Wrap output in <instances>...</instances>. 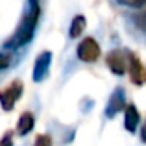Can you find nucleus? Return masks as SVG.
<instances>
[{
    "label": "nucleus",
    "mask_w": 146,
    "mask_h": 146,
    "mask_svg": "<svg viewBox=\"0 0 146 146\" xmlns=\"http://www.w3.org/2000/svg\"><path fill=\"white\" fill-rule=\"evenodd\" d=\"M39 14H41V10H39L38 2H32L30 11L24 16V19H22V22L19 24L17 30L7 41L5 46H7L8 49H19V47H22V46L29 44L33 38V33H35L36 24H38V19H39Z\"/></svg>",
    "instance_id": "nucleus-1"
},
{
    "label": "nucleus",
    "mask_w": 146,
    "mask_h": 146,
    "mask_svg": "<svg viewBox=\"0 0 146 146\" xmlns=\"http://www.w3.org/2000/svg\"><path fill=\"white\" fill-rule=\"evenodd\" d=\"M24 91V83L21 80H13L8 86H5L3 90H0V105L5 111H11L16 105V102L19 101V98L22 96Z\"/></svg>",
    "instance_id": "nucleus-2"
},
{
    "label": "nucleus",
    "mask_w": 146,
    "mask_h": 146,
    "mask_svg": "<svg viewBox=\"0 0 146 146\" xmlns=\"http://www.w3.org/2000/svg\"><path fill=\"white\" fill-rule=\"evenodd\" d=\"M77 57L85 63H94L101 57V47L94 38H85L77 46Z\"/></svg>",
    "instance_id": "nucleus-3"
},
{
    "label": "nucleus",
    "mask_w": 146,
    "mask_h": 146,
    "mask_svg": "<svg viewBox=\"0 0 146 146\" xmlns=\"http://www.w3.org/2000/svg\"><path fill=\"white\" fill-rule=\"evenodd\" d=\"M126 108V94H124L123 88H116L111 93L110 99L107 102V107H105V116L107 118H115L121 110Z\"/></svg>",
    "instance_id": "nucleus-4"
},
{
    "label": "nucleus",
    "mask_w": 146,
    "mask_h": 146,
    "mask_svg": "<svg viewBox=\"0 0 146 146\" xmlns=\"http://www.w3.org/2000/svg\"><path fill=\"white\" fill-rule=\"evenodd\" d=\"M50 61H52V54L49 50L39 54V57L35 60L33 72H32V77L35 82H42L46 79V76L49 72V68H50Z\"/></svg>",
    "instance_id": "nucleus-5"
},
{
    "label": "nucleus",
    "mask_w": 146,
    "mask_h": 146,
    "mask_svg": "<svg viewBox=\"0 0 146 146\" xmlns=\"http://www.w3.org/2000/svg\"><path fill=\"white\" fill-rule=\"evenodd\" d=\"M127 69H129V74H130V80H132L135 85H143V83L146 82V68L143 66V63L138 60V57L129 55Z\"/></svg>",
    "instance_id": "nucleus-6"
},
{
    "label": "nucleus",
    "mask_w": 146,
    "mask_h": 146,
    "mask_svg": "<svg viewBox=\"0 0 146 146\" xmlns=\"http://www.w3.org/2000/svg\"><path fill=\"white\" fill-rule=\"evenodd\" d=\"M107 66L110 68V71L116 76H123L127 69V60L123 55V52L115 49L107 55Z\"/></svg>",
    "instance_id": "nucleus-7"
},
{
    "label": "nucleus",
    "mask_w": 146,
    "mask_h": 146,
    "mask_svg": "<svg viewBox=\"0 0 146 146\" xmlns=\"http://www.w3.org/2000/svg\"><path fill=\"white\" fill-rule=\"evenodd\" d=\"M140 124V113L133 104H127L124 108V127L127 132L133 133Z\"/></svg>",
    "instance_id": "nucleus-8"
},
{
    "label": "nucleus",
    "mask_w": 146,
    "mask_h": 146,
    "mask_svg": "<svg viewBox=\"0 0 146 146\" xmlns=\"http://www.w3.org/2000/svg\"><path fill=\"white\" fill-rule=\"evenodd\" d=\"M33 127H35V116L30 111H24L19 116V119H17V126H16L17 135H21V137L29 135L33 130Z\"/></svg>",
    "instance_id": "nucleus-9"
},
{
    "label": "nucleus",
    "mask_w": 146,
    "mask_h": 146,
    "mask_svg": "<svg viewBox=\"0 0 146 146\" xmlns=\"http://www.w3.org/2000/svg\"><path fill=\"white\" fill-rule=\"evenodd\" d=\"M85 27H86L85 16H76L72 19V22H71V27H69V36L71 38H79L83 33Z\"/></svg>",
    "instance_id": "nucleus-10"
},
{
    "label": "nucleus",
    "mask_w": 146,
    "mask_h": 146,
    "mask_svg": "<svg viewBox=\"0 0 146 146\" xmlns=\"http://www.w3.org/2000/svg\"><path fill=\"white\" fill-rule=\"evenodd\" d=\"M33 146H52V138L50 135H38L35 140V145Z\"/></svg>",
    "instance_id": "nucleus-11"
},
{
    "label": "nucleus",
    "mask_w": 146,
    "mask_h": 146,
    "mask_svg": "<svg viewBox=\"0 0 146 146\" xmlns=\"http://www.w3.org/2000/svg\"><path fill=\"white\" fill-rule=\"evenodd\" d=\"M0 146H13V138H11V132L5 133L0 140Z\"/></svg>",
    "instance_id": "nucleus-12"
},
{
    "label": "nucleus",
    "mask_w": 146,
    "mask_h": 146,
    "mask_svg": "<svg viewBox=\"0 0 146 146\" xmlns=\"http://www.w3.org/2000/svg\"><path fill=\"white\" fill-rule=\"evenodd\" d=\"M10 55H3V54H0V69H5V68L10 66Z\"/></svg>",
    "instance_id": "nucleus-13"
},
{
    "label": "nucleus",
    "mask_w": 146,
    "mask_h": 146,
    "mask_svg": "<svg viewBox=\"0 0 146 146\" xmlns=\"http://www.w3.org/2000/svg\"><path fill=\"white\" fill-rule=\"evenodd\" d=\"M146 5V0H133L132 2V5H130V7H145Z\"/></svg>",
    "instance_id": "nucleus-14"
},
{
    "label": "nucleus",
    "mask_w": 146,
    "mask_h": 146,
    "mask_svg": "<svg viewBox=\"0 0 146 146\" xmlns=\"http://www.w3.org/2000/svg\"><path fill=\"white\" fill-rule=\"evenodd\" d=\"M140 19H138V24L143 27V29H146V13L145 14H141V16H138Z\"/></svg>",
    "instance_id": "nucleus-15"
},
{
    "label": "nucleus",
    "mask_w": 146,
    "mask_h": 146,
    "mask_svg": "<svg viewBox=\"0 0 146 146\" xmlns=\"http://www.w3.org/2000/svg\"><path fill=\"white\" fill-rule=\"evenodd\" d=\"M141 141L146 145V121H145V124H143V127H141Z\"/></svg>",
    "instance_id": "nucleus-16"
},
{
    "label": "nucleus",
    "mask_w": 146,
    "mask_h": 146,
    "mask_svg": "<svg viewBox=\"0 0 146 146\" xmlns=\"http://www.w3.org/2000/svg\"><path fill=\"white\" fill-rule=\"evenodd\" d=\"M119 3H126V5H132V2L133 0H118Z\"/></svg>",
    "instance_id": "nucleus-17"
},
{
    "label": "nucleus",
    "mask_w": 146,
    "mask_h": 146,
    "mask_svg": "<svg viewBox=\"0 0 146 146\" xmlns=\"http://www.w3.org/2000/svg\"><path fill=\"white\" fill-rule=\"evenodd\" d=\"M32 2H38V0H32Z\"/></svg>",
    "instance_id": "nucleus-18"
}]
</instances>
